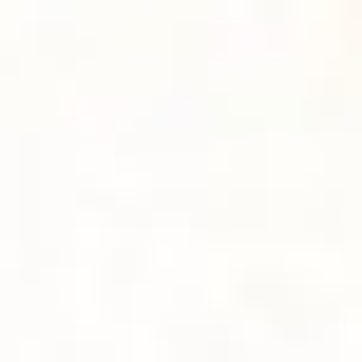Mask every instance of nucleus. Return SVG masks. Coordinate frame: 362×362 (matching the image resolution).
Here are the masks:
<instances>
[]
</instances>
